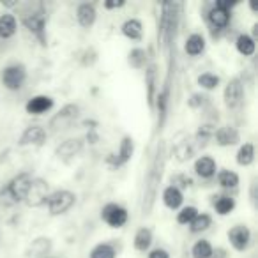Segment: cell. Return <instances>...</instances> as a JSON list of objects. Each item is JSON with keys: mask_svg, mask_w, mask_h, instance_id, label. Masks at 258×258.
<instances>
[{"mask_svg": "<svg viewBox=\"0 0 258 258\" xmlns=\"http://www.w3.org/2000/svg\"><path fill=\"white\" fill-rule=\"evenodd\" d=\"M163 170H165V144L159 142L156 154L149 166L147 179H145V191H144V202H142V211L144 214H151L152 207H154L156 197H158V187L161 182Z\"/></svg>", "mask_w": 258, "mask_h": 258, "instance_id": "1", "label": "cell"}, {"mask_svg": "<svg viewBox=\"0 0 258 258\" xmlns=\"http://www.w3.org/2000/svg\"><path fill=\"white\" fill-rule=\"evenodd\" d=\"M75 204H76V195L68 189L55 191V193L48 195V200H46L48 211H50L51 216L66 214Z\"/></svg>", "mask_w": 258, "mask_h": 258, "instance_id": "2", "label": "cell"}, {"mask_svg": "<svg viewBox=\"0 0 258 258\" xmlns=\"http://www.w3.org/2000/svg\"><path fill=\"white\" fill-rule=\"evenodd\" d=\"M80 117V106L78 104H66V106L60 108L58 113H55L50 120V129L53 133H58V131H64V129H69L73 124L76 122V118Z\"/></svg>", "mask_w": 258, "mask_h": 258, "instance_id": "3", "label": "cell"}, {"mask_svg": "<svg viewBox=\"0 0 258 258\" xmlns=\"http://www.w3.org/2000/svg\"><path fill=\"white\" fill-rule=\"evenodd\" d=\"M48 189H50V186H48V182L44 179H32L29 191H27V197L23 202H25L29 207H41V205H44L48 200Z\"/></svg>", "mask_w": 258, "mask_h": 258, "instance_id": "4", "label": "cell"}, {"mask_svg": "<svg viewBox=\"0 0 258 258\" xmlns=\"http://www.w3.org/2000/svg\"><path fill=\"white\" fill-rule=\"evenodd\" d=\"M30 182H32V175H30V173H27V172H23V173H18V175H16L15 179H13L11 182L6 186L9 197L13 198V202H15V204L25 200L27 191H29V187H30Z\"/></svg>", "mask_w": 258, "mask_h": 258, "instance_id": "5", "label": "cell"}, {"mask_svg": "<svg viewBox=\"0 0 258 258\" xmlns=\"http://www.w3.org/2000/svg\"><path fill=\"white\" fill-rule=\"evenodd\" d=\"M27 80V71L22 64H13L8 66L2 73V83L6 89L9 90H18L22 89V85Z\"/></svg>", "mask_w": 258, "mask_h": 258, "instance_id": "6", "label": "cell"}, {"mask_svg": "<svg viewBox=\"0 0 258 258\" xmlns=\"http://www.w3.org/2000/svg\"><path fill=\"white\" fill-rule=\"evenodd\" d=\"M101 219L111 228H120L127 223V211L117 204H106L101 211Z\"/></svg>", "mask_w": 258, "mask_h": 258, "instance_id": "7", "label": "cell"}, {"mask_svg": "<svg viewBox=\"0 0 258 258\" xmlns=\"http://www.w3.org/2000/svg\"><path fill=\"white\" fill-rule=\"evenodd\" d=\"M23 25L41 41V44H46V36H44V27H46V16L44 11L30 13L29 16H23Z\"/></svg>", "mask_w": 258, "mask_h": 258, "instance_id": "8", "label": "cell"}, {"mask_svg": "<svg viewBox=\"0 0 258 258\" xmlns=\"http://www.w3.org/2000/svg\"><path fill=\"white\" fill-rule=\"evenodd\" d=\"M235 4L230 2H216L214 8L209 11V22L216 29H225L230 22V8Z\"/></svg>", "mask_w": 258, "mask_h": 258, "instance_id": "9", "label": "cell"}, {"mask_svg": "<svg viewBox=\"0 0 258 258\" xmlns=\"http://www.w3.org/2000/svg\"><path fill=\"white\" fill-rule=\"evenodd\" d=\"M223 97H225V104L226 108H237L244 99V85L239 78H233L228 82V85L225 87V92H223Z\"/></svg>", "mask_w": 258, "mask_h": 258, "instance_id": "10", "label": "cell"}, {"mask_svg": "<svg viewBox=\"0 0 258 258\" xmlns=\"http://www.w3.org/2000/svg\"><path fill=\"white\" fill-rule=\"evenodd\" d=\"M228 240L232 244L233 249L237 251H244L249 246L251 240V232L246 225H235L233 228L228 230Z\"/></svg>", "mask_w": 258, "mask_h": 258, "instance_id": "11", "label": "cell"}, {"mask_svg": "<svg viewBox=\"0 0 258 258\" xmlns=\"http://www.w3.org/2000/svg\"><path fill=\"white\" fill-rule=\"evenodd\" d=\"M82 149H83V140H80V138H69V140L62 142V144L58 145L55 154H57V158L62 159V161H69V159L76 158V156L82 152Z\"/></svg>", "mask_w": 258, "mask_h": 258, "instance_id": "12", "label": "cell"}, {"mask_svg": "<svg viewBox=\"0 0 258 258\" xmlns=\"http://www.w3.org/2000/svg\"><path fill=\"white\" fill-rule=\"evenodd\" d=\"M51 251V239L50 237H37L27 246L25 256L27 258H46Z\"/></svg>", "mask_w": 258, "mask_h": 258, "instance_id": "13", "label": "cell"}, {"mask_svg": "<svg viewBox=\"0 0 258 258\" xmlns=\"http://www.w3.org/2000/svg\"><path fill=\"white\" fill-rule=\"evenodd\" d=\"M44 142H46V131L41 125H30L20 137V145H36V147H41Z\"/></svg>", "mask_w": 258, "mask_h": 258, "instance_id": "14", "label": "cell"}, {"mask_svg": "<svg viewBox=\"0 0 258 258\" xmlns=\"http://www.w3.org/2000/svg\"><path fill=\"white\" fill-rule=\"evenodd\" d=\"M51 108H53V99L50 96H34L25 104V111L29 115H43Z\"/></svg>", "mask_w": 258, "mask_h": 258, "instance_id": "15", "label": "cell"}, {"mask_svg": "<svg viewBox=\"0 0 258 258\" xmlns=\"http://www.w3.org/2000/svg\"><path fill=\"white\" fill-rule=\"evenodd\" d=\"M214 140L219 147H230L239 144V131L233 125H223L218 131H214Z\"/></svg>", "mask_w": 258, "mask_h": 258, "instance_id": "16", "label": "cell"}, {"mask_svg": "<svg viewBox=\"0 0 258 258\" xmlns=\"http://www.w3.org/2000/svg\"><path fill=\"white\" fill-rule=\"evenodd\" d=\"M133 152H135V142L131 137H124L120 142V147H118V152L115 158H110L113 161L115 166H122L129 161V159L133 158Z\"/></svg>", "mask_w": 258, "mask_h": 258, "instance_id": "17", "label": "cell"}, {"mask_svg": "<svg viewBox=\"0 0 258 258\" xmlns=\"http://www.w3.org/2000/svg\"><path fill=\"white\" fill-rule=\"evenodd\" d=\"M96 9H94L92 4H80L78 9H76V20L83 29H90L96 22Z\"/></svg>", "mask_w": 258, "mask_h": 258, "instance_id": "18", "label": "cell"}, {"mask_svg": "<svg viewBox=\"0 0 258 258\" xmlns=\"http://www.w3.org/2000/svg\"><path fill=\"white\" fill-rule=\"evenodd\" d=\"M120 30H122V34L131 41H140L142 36H144V25H142V22L137 18L125 20V22L122 23Z\"/></svg>", "mask_w": 258, "mask_h": 258, "instance_id": "19", "label": "cell"}, {"mask_svg": "<svg viewBox=\"0 0 258 258\" xmlns=\"http://www.w3.org/2000/svg\"><path fill=\"white\" fill-rule=\"evenodd\" d=\"M195 172L202 177V179H211L216 173V161L211 156H202L195 161Z\"/></svg>", "mask_w": 258, "mask_h": 258, "instance_id": "20", "label": "cell"}, {"mask_svg": "<svg viewBox=\"0 0 258 258\" xmlns=\"http://www.w3.org/2000/svg\"><path fill=\"white\" fill-rule=\"evenodd\" d=\"M163 202H165V205L168 209L175 211V209H179L180 205H182V202H184L182 191H180L177 186H168L165 191H163Z\"/></svg>", "mask_w": 258, "mask_h": 258, "instance_id": "21", "label": "cell"}, {"mask_svg": "<svg viewBox=\"0 0 258 258\" xmlns=\"http://www.w3.org/2000/svg\"><path fill=\"white\" fill-rule=\"evenodd\" d=\"M184 50H186V53L191 55V57H197V55H200L202 51L205 50L204 36H200V34H191V36L187 37L186 44H184Z\"/></svg>", "mask_w": 258, "mask_h": 258, "instance_id": "22", "label": "cell"}, {"mask_svg": "<svg viewBox=\"0 0 258 258\" xmlns=\"http://www.w3.org/2000/svg\"><path fill=\"white\" fill-rule=\"evenodd\" d=\"M16 18L13 15H2L0 16V37L2 39H9L16 34Z\"/></svg>", "mask_w": 258, "mask_h": 258, "instance_id": "23", "label": "cell"}, {"mask_svg": "<svg viewBox=\"0 0 258 258\" xmlns=\"http://www.w3.org/2000/svg\"><path fill=\"white\" fill-rule=\"evenodd\" d=\"M237 51H239L240 55H244V57H251V55L254 53V50H256V43H254V39L251 36H247V34H242V36L237 37Z\"/></svg>", "mask_w": 258, "mask_h": 258, "instance_id": "24", "label": "cell"}, {"mask_svg": "<svg viewBox=\"0 0 258 258\" xmlns=\"http://www.w3.org/2000/svg\"><path fill=\"white\" fill-rule=\"evenodd\" d=\"M135 249L137 251H147L152 244V232L149 228H140L135 235Z\"/></svg>", "mask_w": 258, "mask_h": 258, "instance_id": "25", "label": "cell"}, {"mask_svg": "<svg viewBox=\"0 0 258 258\" xmlns=\"http://www.w3.org/2000/svg\"><path fill=\"white\" fill-rule=\"evenodd\" d=\"M127 62L131 68L135 69H144L145 64H147V51L142 50V48H135V50L129 51Z\"/></svg>", "mask_w": 258, "mask_h": 258, "instance_id": "26", "label": "cell"}, {"mask_svg": "<svg viewBox=\"0 0 258 258\" xmlns=\"http://www.w3.org/2000/svg\"><path fill=\"white\" fill-rule=\"evenodd\" d=\"M254 161V145L253 144H244L237 152V163L240 166H249Z\"/></svg>", "mask_w": 258, "mask_h": 258, "instance_id": "27", "label": "cell"}, {"mask_svg": "<svg viewBox=\"0 0 258 258\" xmlns=\"http://www.w3.org/2000/svg\"><path fill=\"white\" fill-rule=\"evenodd\" d=\"M212 225V218L209 214H205V212H198V216L193 219V221L189 223V230L193 233H200V232H205V230L209 228V226Z\"/></svg>", "mask_w": 258, "mask_h": 258, "instance_id": "28", "label": "cell"}, {"mask_svg": "<svg viewBox=\"0 0 258 258\" xmlns=\"http://www.w3.org/2000/svg\"><path fill=\"white\" fill-rule=\"evenodd\" d=\"M145 82H147V97L149 104H154L156 99V66H149L147 73H145Z\"/></svg>", "mask_w": 258, "mask_h": 258, "instance_id": "29", "label": "cell"}, {"mask_svg": "<svg viewBox=\"0 0 258 258\" xmlns=\"http://www.w3.org/2000/svg\"><path fill=\"white\" fill-rule=\"evenodd\" d=\"M212 249H214V247L211 246V242L202 239V240H198V242H195V246L191 247V254H193V258H211Z\"/></svg>", "mask_w": 258, "mask_h": 258, "instance_id": "30", "label": "cell"}, {"mask_svg": "<svg viewBox=\"0 0 258 258\" xmlns=\"http://www.w3.org/2000/svg\"><path fill=\"white\" fill-rule=\"evenodd\" d=\"M214 209L219 216H226L235 209V200L230 197H218V200L214 202Z\"/></svg>", "mask_w": 258, "mask_h": 258, "instance_id": "31", "label": "cell"}, {"mask_svg": "<svg viewBox=\"0 0 258 258\" xmlns=\"http://www.w3.org/2000/svg\"><path fill=\"white\" fill-rule=\"evenodd\" d=\"M115 256H117V253H115L113 246H110L106 242L97 244L90 251V258H115Z\"/></svg>", "mask_w": 258, "mask_h": 258, "instance_id": "32", "label": "cell"}, {"mask_svg": "<svg viewBox=\"0 0 258 258\" xmlns=\"http://www.w3.org/2000/svg\"><path fill=\"white\" fill-rule=\"evenodd\" d=\"M218 182L223 187H237L239 184V175L232 170H221L218 175Z\"/></svg>", "mask_w": 258, "mask_h": 258, "instance_id": "33", "label": "cell"}, {"mask_svg": "<svg viewBox=\"0 0 258 258\" xmlns=\"http://www.w3.org/2000/svg\"><path fill=\"white\" fill-rule=\"evenodd\" d=\"M197 216H198V209L193 207V205H187V207L180 209V212L177 214V223L179 225H189Z\"/></svg>", "mask_w": 258, "mask_h": 258, "instance_id": "34", "label": "cell"}, {"mask_svg": "<svg viewBox=\"0 0 258 258\" xmlns=\"http://www.w3.org/2000/svg\"><path fill=\"white\" fill-rule=\"evenodd\" d=\"M198 85L205 90H212L219 85V78L212 73H204V75L198 76Z\"/></svg>", "mask_w": 258, "mask_h": 258, "instance_id": "35", "label": "cell"}, {"mask_svg": "<svg viewBox=\"0 0 258 258\" xmlns=\"http://www.w3.org/2000/svg\"><path fill=\"white\" fill-rule=\"evenodd\" d=\"M175 156L179 161H186V159H189L191 156H193V149H191L189 142L184 140V142H179V144L175 145Z\"/></svg>", "mask_w": 258, "mask_h": 258, "instance_id": "36", "label": "cell"}, {"mask_svg": "<svg viewBox=\"0 0 258 258\" xmlns=\"http://www.w3.org/2000/svg\"><path fill=\"white\" fill-rule=\"evenodd\" d=\"M211 137H214V129H212V125H202V127L198 129L197 138L200 142H207Z\"/></svg>", "mask_w": 258, "mask_h": 258, "instance_id": "37", "label": "cell"}, {"mask_svg": "<svg viewBox=\"0 0 258 258\" xmlns=\"http://www.w3.org/2000/svg\"><path fill=\"white\" fill-rule=\"evenodd\" d=\"M204 103H205V96H202V94H193V96L187 99L189 108H200Z\"/></svg>", "mask_w": 258, "mask_h": 258, "instance_id": "38", "label": "cell"}, {"mask_svg": "<svg viewBox=\"0 0 258 258\" xmlns=\"http://www.w3.org/2000/svg\"><path fill=\"white\" fill-rule=\"evenodd\" d=\"M149 258H170V253L163 247H156L149 253Z\"/></svg>", "mask_w": 258, "mask_h": 258, "instance_id": "39", "label": "cell"}, {"mask_svg": "<svg viewBox=\"0 0 258 258\" xmlns=\"http://www.w3.org/2000/svg\"><path fill=\"white\" fill-rule=\"evenodd\" d=\"M211 258H228V253H226V249H223V247H216V249H212Z\"/></svg>", "mask_w": 258, "mask_h": 258, "instance_id": "40", "label": "cell"}, {"mask_svg": "<svg viewBox=\"0 0 258 258\" xmlns=\"http://www.w3.org/2000/svg\"><path fill=\"white\" fill-rule=\"evenodd\" d=\"M125 2L124 0H118V2H104V8L106 9H118V8H124Z\"/></svg>", "mask_w": 258, "mask_h": 258, "instance_id": "41", "label": "cell"}, {"mask_svg": "<svg viewBox=\"0 0 258 258\" xmlns=\"http://www.w3.org/2000/svg\"><path fill=\"white\" fill-rule=\"evenodd\" d=\"M249 8H251V9H253V11H254V13H256V11H258V6H256V4H253V2H251V4H249Z\"/></svg>", "mask_w": 258, "mask_h": 258, "instance_id": "42", "label": "cell"}, {"mask_svg": "<svg viewBox=\"0 0 258 258\" xmlns=\"http://www.w3.org/2000/svg\"><path fill=\"white\" fill-rule=\"evenodd\" d=\"M46 258H51V256H46Z\"/></svg>", "mask_w": 258, "mask_h": 258, "instance_id": "43", "label": "cell"}]
</instances>
